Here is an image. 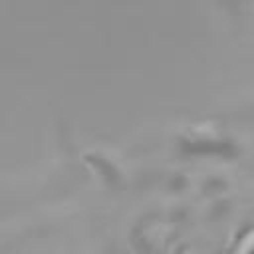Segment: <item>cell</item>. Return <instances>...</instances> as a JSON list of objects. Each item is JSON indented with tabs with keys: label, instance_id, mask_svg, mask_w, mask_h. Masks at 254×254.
Instances as JSON below:
<instances>
[{
	"label": "cell",
	"instance_id": "1",
	"mask_svg": "<svg viewBox=\"0 0 254 254\" xmlns=\"http://www.w3.org/2000/svg\"><path fill=\"white\" fill-rule=\"evenodd\" d=\"M252 254H254V252H252Z\"/></svg>",
	"mask_w": 254,
	"mask_h": 254
}]
</instances>
